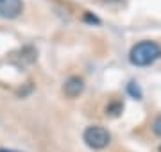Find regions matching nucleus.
<instances>
[{
	"label": "nucleus",
	"mask_w": 161,
	"mask_h": 152,
	"mask_svg": "<svg viewBox=\"0 0 161 152\" xmlns=\"http://www.w3.org/2000/svg\"><path fill=\"white\" fill-rule=\"evenodd\" d=\"M159 152H161V145H159Z\"/></svg>",
	"instance_id": "nucleus-9"
},
{
	"label": "nucleus",
	"mask_w": 161,
	"mask_h": 152,
	"mask_svg": "<svg viewBox=\"0 0 161 152\" xmlns=\"http://www.w3.org/2000/svg\"><path fill=\"white\" fill-rule=\"evenodd\" d=\"M82 140L90 149H95V150H100V149H106L111 141V134L100 125H90L86 127L84 134H82Z\"/></svg>",
	"instance_id": "nucleus-2"
},
{
	"label": "nucleus",
	"mask_w": 161,
	"mask_h": 152,
	"mask_svg": "<svg viewBox=\"0 0 161 152\" xmlns=\"http://www.w3.org/2000/svg\"><path fill=\"white\" fill-rule=\"evenodd\" d=\"M23 2L22 0H0V18L14 20L22 14Z\"/></svg>",
	"instance_id": "nucleus-3"
},
{
	"label": "nucleus",
	"mask_w": 161,
	"mask_h": 152,
	"mask_svg": "<svg viewBox=\"0 0 161 152\" xmlns=\"http://www.w3.org/2000/svg\"><path fill=\"white\" fill-rule=\"evenodd\" d=\"M127 90H129V93H131L134 99H142V91H140V88H138V84H136V82H129Z\"/></svg>",
	"instance_id": "nucleus-5"
},
{
	"label": "nucleus",
	"mask_w": 161,
	"mask_h": 152,
	"mask_svg": "<svg viewBox=\"0 0 161 152\" xmlns=\"http://www.w3.org/2000/svg\"><path fill=\"white\" fill-rule=\"evenodd\" d=\"M152 131H154V134H158L161 138V115L154 120V123H152Z\"/></svg>",
	"instance_id": "nucleus-7"
},
{
	"label": "nucleus",
	"mask_w": 161,
	"mask_h": 152,
	"mask_svg": "<svg viewBox=\"0 0 161 152\" xmlns=\"http://www.w3.org/2000/svg\"><path fill=\"white\" fill-rule=\"evenodd\" d=\"M161 57V47L156 41H140L129 52V61L134 66H149Z\"/></svg>",
	"instance_id": "nucleus-1"
},
{
	"label": "nucleus",
	"mask_w": 161,
	"mask_h": 152,
	"mask_svg": "<svg viewBox=\"0 0 161 152\" xmlns=\"http://www.w3.org/2000/svg\"><path fill=\"white\" fill-rule=\"evenodd\" d=\"M122 109H124V106H122V104H111L109 107H106V111L109 113V115H113V117H116Z\"/></svg>",
	"instance_id": "nucleus-6"
},
{
	"label": "nucleus",
	"mask_w": 161,
	"mask_h": 152,
	"mask_svg": "<svg viewBox=\"0 0 161 152\" xmlns=\"http://www.w3.org/2000/svg\"><path fill=\"white\" fill-rule=\"evenodd\" d=\"M84 91V79L79 75H72L68 77L63 84V93L68 99H77L80 93Z\"/></svg>",
	"instance_id": "nucleus-4"
},
{
	"label": "nucleus",
	"mask_w": 161,
	"mask_h": 152,
	"mask_svg": "<svg viewBox=\"0 0 161 152\" xmlns=\"http://www.w3.org/2000/svg\"><path fill=\"white\" fill-rule=\"evenodd\" d=\"M0 152H18V150H11V149H0Z\"/></svg>",
	"instance_id": "nucleus-8"
}]
</instances>
